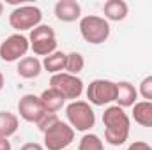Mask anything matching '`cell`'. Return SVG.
<instances>
[{
    "label": "cell",
    "mask_w": 152,
    "mask_h": 150,
    "mask_svg": "<svg viewBox=\"0 0 152 150\" xmlns=\"http://www.w3.org/2000/svg\"><path fill=\"white\" fill-rule=\"evenodd\" d=\"M103 124H104V141L120 147L127 141L129 138V129H131V118L120 106H108L103 113Z\"/></svg>",
    "instance_id": "obj_1"
},
{
    "label": "cell",
    "mask_w": 152,
    "mask_h": 150,
    "mask_svg": "<svg viewBox=\"0 0 152 150\" xmlns=\"http://www.w3.org/2000/svg\"><path fill=\"white\" fill-rule=\"evenodd\" d=\"M66 117L67 124L80 133H87L96 124V113L88 101H73L66 106Z\"/></svg>",
    "instance_id": "obj_2"
},
{
    "label": "cell",
    "mask_w": 152,
    "mask_h": 150,
    "mask_svg": "<svg viewBox=\"0 0 152 150\" xmlns=\"http://www.w3.org/2000/svg\"><path fill=\"white\" fill-rule=\"evenodd\" d=\"M80 34L85 42L103 44L110 37V23L103 16L88 14L80 20Z\"/></svg>",
    "instance_id": "obj_3"
},
{
    "label": "cell",
    "mask_w": 152,
    "mask_h": 150,
    "mask_svg": "<svg viewBox=\"0 0 152 150\" xmlns=\"http://www.w3.org/2000/svg\"><path fill=\"white\" fill-rule=\"evenodd\" d=\"M41 21H42V11L37 5H30V4L18 5L9 14V25L18 34L25 30H34L36 27L41 25Z\"/></svg>",
    "instance_id": "obj_4"
},
{
    "label": "cell",
    "mask_w": 152,
    "mask_h": 150,
    "mask_svg": "<svg viewBox=\"0 0 152 150\" xmlns=\"http://www.w3.org/2000/svg\"><path fill=\"white\" fill-rule=\"evenodd\" d=\"M87 99H88V104H94V106L112 104L117 99V83L104 78L92 79L90 85L87 87Z\"/></svg>",
    "instance_id": "obj_5"
},
{
    "label": "cell",
    "mask_w": 152,
    "mask_h": 150,
    "mask_svg": "<svg viewBox=\"0 0 152 150\" xmlns=\"http://www.w3.org/2000/svg\"><path fill=\"white\" fill-rule=\"evenodd\" d=\"M44 149L48 150H64L75 141V129L67 124L58 120L51 129H48L44 134Z\"/></svg>",
    "instance_id": "obj_6"
},
{
    "label": "cell",
    "mask_w": 152,
    "mask_h": 150,
    "mask_svg": "<svg viewBox=\"0 0 152 150\" xmlns=\"http://www.w3.org/2000/svg\"><path fill=\"white\" fill-rule=\"evenodd\" d=\"M30 50V41L23 34H12L0 42V58L4 62H20Z\"/></svg>",
    "instance_id": "obj_7"
},
{
    "label": "cell",
    "mask_w": 152,
    "mask_h": 150,
    "mask_svg": "<svg viewBox=\"0 0 152 150\" xmlns=\"http://www.w3.org/2000/svg\"><path fill=\"white\" fill-rule=\"evenodd\" d=\"M50 87L55 88L58 94L64 95L66 101H78L80 95L83 94V81L78 76L67 74V73H60V74H53L50 79Z\"/></svg>",
    "instance_id": "obj_8"
},
{
    "label": "cell",
    "mask_w": 152,
    "mask_h": 150,
    "mask_svg": "<svg viewBox=\"0 0 152 150\" xmlns=\"http://www.w3.org/2000/svg\"><path fill=\"white\" fill-rule=\"evenodd\" d=\"M18 113L20 117L25 120V122H30V124H37L39 120L44 117V106L39 99V95L34 94H25L20 101H18Z\"/></svg>",
    "instance_id": "obj_9"
},
{
    "label": "cell",
    "mask_w": 152,
    "mask_h": 150,
    "mask_svg": "<svg viewBox=\"0 0 152 150\" xmlns=\"http://www.w3.org/2000/svg\"><path fill=\"white\" fill-rule=\"evenodd\" d=\"M53 11L57 20L64 23H73L76 20H81V5L76 0H58Z\"/></svg>",
    "instance_id": "obj_10"
},
{
    "label": "cell",
    "mask_w": 152,
    "mask_h": 150,
    "mask_svg": "<svg viewBox=\"0 0 152 150\" xmlns=\"http://www.w3.org/2000/svg\"><path fill=\"white\" fill-rule=\"evenodd\" d=\"M117 106L120 108H129L138 103V90L134 88L133 83L129 81H117Z\"/></svg>",
    "instance_id": "obj_11"
},
{
    "label": "cell",
    "mask_w": 152,
    "mask_h": 150,
    "mask_svg": "<svg viewBox=\"0 0 152 150\" xmlns=\"http://www.w3.org/2000/svg\"><path fill=\"white\" fill-rule=\"evenodd\" d=\"M103 14L106 21H122L129 14V5L124 0H108L103 5Z\"/></svg>",
    "instance_id": "obj_12"
},
{
    "label": "cell",
    "mask_w": 152,
    "mask_h": 150,
    "mask_svg": "<svg viewBox=\"0 0 152 150\" xmlns=\"http://www.w3.org/2000/svg\"><path fill=\"white\" fill-rule=\"evenodd\" d=\"M42 71V62L39 60L37 57H23L18 66H16V73L18 76L25 78V79H34L37 78Z\"/></svg>",
    "instance_id": "obj_13"
},
{
    "label": "cell",
    "mask_w": 152,
    "mask_h": 150,
    "mask_svg": "<svg viewBox=\"0 0 152 150\" xmlns=\"http://www.w3.org/2000/svg\"><path fill=\"white\" fill-rule=\"evenodd\" d=\"M39 99H41V103H42L46 113H57L66 106L64 95L58 94V92H57L55 88H51V87L46 88V90H42V94L39 95Z\"/></svg>",
    "instance_id": "obj_14"
},
{
    "label": "cell",
    "mask_w": 152,
    "mask_h": 150,
    "mask_svg": "<svg viewBox=\"0 0 152 150\" xmlns=\"http://www.w3.org/2000/svg\"><path fill=\"white\" fill-rule=\"evenodd\" d=\"M133 120L142 127H152V101H138L133 106Z\"/></svg>",
    "instance_id": "obj_15"
},
{
    "label": "cell",
    "mask_w": 152,
    "mask_h": 150,
    "mask_svg": "<svg viewBox=\"0 0 152 150\" xmlns=\"http://www.w3.org/2000/svg\"><path fill=\"white\" fill-rule=\"evenodd\" d=\"M66 60H67V53L64 51H55L50 57H46L42 60V69L53 74H60L66 73Z\"/></svg>",
    "instance_id": "obj_16"
},
{
    "label": "cell",
    "mask_w": 152,
    "mask_h": 150,
    "mask_svg": "<svg viewBox=\"0 0 152 150\" xmlns=\"http://www.w3.org/2000/svg\"><path fill=\"white\" fill-rule=\"evenodd\" d=\"M20 127V120L14 113L11 111H0V138H11L16 134Z\"/></svg>",
    "instance_id": "obj_17"
},
{
    "label": "cell",
    "mask_w": 152,
    "mask_h": 150,
    "mask_svg": "<svg viewBox=\"0 0 152 150\" xmlns=\"http://www.w3.org/2000/svg\"><path fill=\"white\" fill-rule=\"evenodd\" d=\"M30 50L34 51V55L46 58L57 51V39H44V41H37V42H30Z\"/></svg>",
    "instance_id": "obj_18"
},
{
    "label": "cell",
    "mask_w": 152,
    "mask_h": 150,
    "mask_svg": "<svg viewBox=\"0 0 152 150\" xmlns=\"http://www.w3.org/2000/svg\"><path fill=\"white\" fill-rule=\"evenodd\" d=\"M85 67V58L81 53L78 51H71L67 53V60H66V73L67 74H73V76H78Z\"/></svg>",
    "instance_id": "obj_19"
},
{
    "label": "cell",
    "mask_w": 152,
    "mask_h": 150,
    "mask_svg": "<svg viewBox=\"0 0 152 150\" xmlns=\"http://www.w3.org/2000/svg\"><path fill=\"white\" fill-rule=\"evenodd\" d=\"M78 150H104V143L97 134L87 133L81 136V140L78 143Z\"/></svg>",
    "instance_id": "obj_20"
},
{
    "label": "cell",
    "mask_w": 152,
    "mask_h": 150,
    "mask_svg": "<svg viewBox=\"0 0 152 150\" xmlns=\"http://www.w3.org/2000/svg\"><path fill=\"white\" fill-rule=\"evenodd\" d=\"M44 39H57L55 30L50 25H42L41 23L34 30H30V36H28V41L30 42H37V41H44Z\"/></svg>",
    "instance_id": "obj_21"
},
{
    "label": "cell",
    "mask_w": 152,
    "mask_h": 150,
    "mask_svg": "<svg viewBox=\"0 0 152 150\" xmlns=\"http://www.w3.org/2000/svg\"><path fill=\"white\" fill-rule=\"evenodd\" d=\"M58 120H60V118H58V115H57V113H44V117H42V118L37 122L39 131L44 134V133H46L48 129H51V127H53Z\"/></svg>",
    "instance_id": "obj_22"
},
{
    "label": "cell",
    "mask_w": 152,
    "mask_h": 150,
    "mask_svg": "<svg viewBox=\"0 0 152 150\" xmlns=\"http://www.w3.org/2000/svg\"><path fill=\"white\" fill-rule=\"evenodd\" d=\"M138 94L143 97V101H152V74L142 79L140 88H138Z\"/></svg>",
    "instance_id": "obj_23"
},
{
    "label": "cell",
    "mask_w": 152,
    "mask_h": 150,
    "mask_svg": "<svg viewBox=\"0 0 152 150\" xmlns=\"http://www.w3.org/2000/svg\"><path fill=\"white\" fill-rule=\"evenodd\" d=\"M126 150H152V147L145 141H133Z\"/></svg>",
    "instance_id": "obj_24"
},
{
    "label": "cell",
    "mask_w": 152,
    "mask_h": 150,
    "mask_svg": "<svg viewBox=\"0 0 152 150\" xmlns=\"http://www.w3.org/2000/svg\"><path fill=\"white\" fill-rule=\"evenodd\" d=\"M20 150H44V147H42V145H39V143L30 141V143H25V145H23Z\"/></svg>",
    "instance_id": "obj_25"
},
{
    "label": "cell",
    "mask_w": 152,
    "mask_h": 150,
    "mask_svg": "<svg viewBox=\"0 0 152 150\" xmlns=\"http://www.w3.org/2000/svg\"><path fill=\"white\" fill-rule=\"evenodd\" d=\"M0 150H12L9 138H0Z\"/></svg>",
    "instance_id": "obj_26"
},
{
    "label": "cell",
    "mask_w": 152,
    "mask_h": 150,
    "mask_svg": "<svg viewBox=\"0 0 152 150\" xmlns=\"http://www.w3.org/2000/svg\"><path fill=\"white\" fill-rule=\"evenodd\" d=\"M4 83H5V79H4V74L0 73V92H2V88H4Z\"/></svg>",
    "instance_id": "obj_27"
},
{
    "label": "cell",
    "mask_w": 152,
    "mask_h": 150,
    "mask_svg": "<svg viewBox=\"0 0 152 150\" xmlns=\"http://www.w3.org/2000/svg\"><path fill=\"white\" fill-rule=\"evenodd\" d=\"M4 14V2H0V16Z\"/></svg>",
    "instance_id": "obj_28"
}]
</instances>
